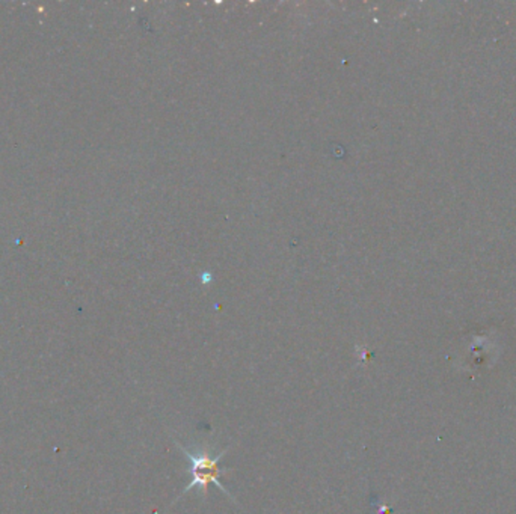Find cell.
I'll list each match as a JSON object with an SVG mask.
<instances>
[{
  "label": "cell",
  "instance_id": "6da1fadb",
  "mask_svg": "<svg viewBox=\"0 0 516 514\" xmlns=\"http://www.w3.org/2000/svg\"><path fill=\"white\" fill-rule=\"evenodd\" d=\"M176 443H177V447L181 450V452L185 454L190 462L189 472L192 477L190 483L185 487L183 493L178 496V501L181 496H185L193 489H197L202 496H205L207 495V490H209L210 484H214L222 493H225L228 498L233 499V495L229 493L225 489V486L221 483V477L227 472L233 471V469H224V467H221V460L225 457L228 448H225L219 454L213 455L207 447H204V448L185 447V445H181L178 442H176Z\"/></svg>",
  "mask_w": 516,
  "mask_h": 514
}]
</instances>
